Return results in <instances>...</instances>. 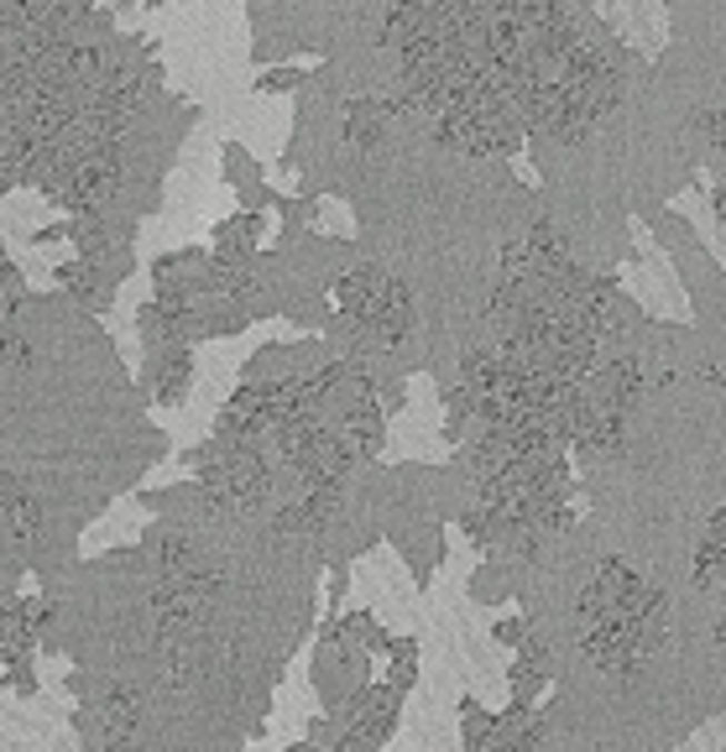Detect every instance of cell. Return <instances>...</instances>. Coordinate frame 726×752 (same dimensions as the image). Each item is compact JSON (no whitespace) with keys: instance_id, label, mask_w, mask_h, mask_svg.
<instances>
[{"instance_id":"1","label":"cell","mask_w":726,"mask_h":752,"mask_svg":"<svg viewBox=\"0 0 726 752\" xmlns=\"http://www.w3.org/2000/svg\"><path fill=\"white\" fill-rule=\"evenodd\" d=\"M121 172H126L121 147H95V152H84L79 162H73L63 184L52 188V199H58L63 209H73V215H100V209L116 199Z\"/></svg>"},{"instance_id":"2","label":"cell","mask_w":726,"mask_h":752,"mask_svg":"<svg viewBox=\"0 0 726 752\" xmlns=\"http://www.w3.org/2000/svg\"><path fill=\"white\" fill-rule=\"evenodd\" d=\"M402 110H414L408 95H356V100L346 105V147H356V152L381 147L387 126H392Z\"/></svg>"},{"instance_id":"3","label":"cell","mask_w":726,"mask_h":752,"mask_svg":"<svg viewBox=\"0 0 726 752\" xmlns=\"http://www.w3.org/2000/svg\"><path fill=\"white\" fill-rule=\"evenodd\" d=\"M387 283L392 277L381 273V267H350V273L335 277V288H329V298H335V308L350 319V329L361 335L366 325H371V314H377L381 293H387Z\"/></svg>"},{"instance_id":"4","label":"cell","mask_w":726,"mask_h":752,"mask_svg":"<svg viewBox=\"0 0 726 752\" xmlns=\"http://www.w3.org/2000/svg\"><path fill=\"white\" fill-rule=\"evenodd\" d=\"M408 329H414V293H408V283H402V277H392V283H387V293H381L377 314H371V325H366L361 335H366V345H371V350H392Z\"/></svg>"},{"instance_id":"5","label":"cell","mask_w":726,"mask_h":752,"mask_svg":"<svg viewBox=\"0 0 726 752\" xmlns=\"http://www.w3.org/2000/svg\"><path fill=\"white\" fill-rule=\"evenodd\" d=\"M32 637L37 627L17 606H6V637H0V669H6V690L32 695Z\"/></svg>"},{"instance_id":"6","label":"cell","mask_w":726,"mask_h":752,"mask_svg":"<svg viewBox=\"0 0 726 752\" xmlns=\"http://www.w3.org/2000/svg\"><path fill=\"white\" fill-rule=\"evenodd\" d=\"M0 517H6V544L32 548L37 528H42V507L27 486H17V476H6V486H0Z\"/></svg>"},{"instance_id":"7","label":"cell","mask_w":726,"mask_h":752,"mask_svg":"<svg viewBox=\"0 0 726 752\" xmlns=\"http://www.w3.org/2000/svg\"><path fill=\"white\" fill-rule=\"evenodd\" d=\"M590 393L601 397L606 408H617V413H633V403L643 397V366L633 356H617V360H606L601 372L590 376Z\"/></svg>"},{"instance_id":"8","label":"cell","mask_w":726,"mask_h":752,"mask_svg":"<svg viewBox=\"0 0 726 752\" xmlns=\"http://www.w3.org/2000/svg\"><path fill=\"white\" fill-rule=\"evenodd\" d=\"M105 748H131V736L141 732V690L137 684H116L100 705Z\"/></svg>"},{"instance_id":"9","label":"cell","mask_w":726,"mask_h":752,"mask_svg":"<svg viewBox=\"0 0 726 752\" xmlns=\"http://www.w3.org/2000/svg\"><path fill=\"white\" fill-rule=\"evenodd\" d=\"M189 382H193V356L189 350H168L162 356V366H157V403L162 408H178L183 397H189Z\"/></svg>"},{"instance_id":"10","label":"cell","mask_w":726,"mask_h":752,"mask_svg":"<svg viewBox=\"0 0 726 752\" xmlns=\"http://www.w3.org/2000/svg\"><path fill=\"white\" fill-rule=\"evenodd\" d=\"M257 230H261V220L257 215H241V220H230V225H220L215 230V257H226V261H246L251 257V240H257Z\"/></svg>"},{"instance_id":"11","label":"cell","mask_w":726,"mask_h":752,"mask_svg":"<svg viewBox=\"0 0 726 752\" xmlns=\"http://www.w3.org/2000/svg\"><path fill=\"white\" fill-rule=\"evenodd\" d=\"M32 366V350H27V335L17 325H6V376H21Z\"/></svg>"},{"instance_id":"12","label":"cell","mask_w":726,"mask_h":752,"mask_svg":"<svg viewBox=\"0 0 726 752\" xmlns=\"http://www.w3.org/2000/svg\"><path fill=\"white\" fill-rule=\"evenodd\" d=\"M695 126H700V137L710 141V152L726 157V110H700V116H695Z\"/></svg>"},{"instance_id":"13","label":"cell","mask_w":726,"mask_h":752,"mask_svg":"<svg viewBox=\"0 0 726 752\" xmlns=\"http://www.w3.org/2000/svg\"><path fill=\"white\" fill-rule=\"evenodd\" d=\"M294 85H304V73L298 69H267L257 79V95H288Z\"/></svg>"},{"instance_id":"14","label":"cell","mask_w":726,"mask_h":752,"mask_svg":"<svg viewBox=\"0 0 726 752\" xmlns=\"http://www.w3.org/2000/svg\"><path fill=\"white\" fill-rule=\"evenodd\" d=\"M716 215H722V225H726V188L716 194Z\"/></svg>"},{"instance_id":"15","label":"cell","mask_w":726,"mask_h":752,"mask_svg":"<svg viewBox=\"0 0 726 752\" xmlns=\"http://www.w3.org/2000/svg\"><path fill=\"white\" fill-rule=\"evenodd\" d=\"M716 643L726 649V612H722V622H716Z\"/></svg>"},{"instance_id":"16","label":"cell","mask_w":726,"mask_h":752,"mask_svg":"<svg viewBox=\"0 0 726 752\" xmlns=\"http://www.w3.org/2000/svg\"><path fill=\"white\" fill-rule=\"evenodd\" d=\"M722 581H726V564H722Z\"/></svg>"}]
</instances>
